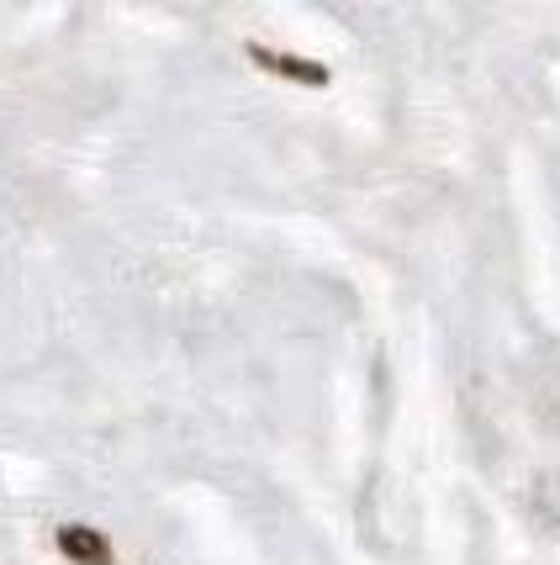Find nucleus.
Wrapping results in <instances>:
<instances>
[{
  "instance_id": "nucleus-1",
  "label": "nucleus",
  "mask_w": 560,
  "mask_h": 565,
  "mask_svg": "<svg viewBox=\"0 0 560 565\" xmlns=\"http://www.w3.org/2000/svg\"><path fill=\"white\" fill-rule=\"evenodd\" d=\"M249 58L260 64V70L281 74V79H296V85H307V90H323L334 74H328V64H317V58H302V53H275L265 49V43H249Z\"/></svg>"
},
{
  "instance_id": "nucleus-2",
  "label": "nucleus",
  "mask_w": 560,
  "mask_h": 565,
  "mask_svg": "<svg viewBox=\"0 0 560 565\" xmlns=\"http://www.w3.org/2000/svg\"><path fill=\"white\" fill-rule=\"evenodd\" d=\"M59 550H64V561H74V565H117L112 540L96 534V529H85V523H64V529H59Z\"/></svg>"
}]
</instances>
